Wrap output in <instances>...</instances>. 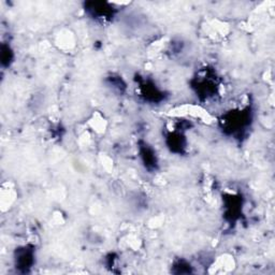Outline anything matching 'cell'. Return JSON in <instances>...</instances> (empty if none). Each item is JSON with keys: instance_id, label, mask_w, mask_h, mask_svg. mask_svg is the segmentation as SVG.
I'll use <instances>...</instances> for the list:
<instances>
[{"instance_id": "1", "label": "cell", "mask_w": 275, "mask_h": 275, "mask_svg": "<svg viewBox=\"0 0 275 275\" xmlns=\"http://www.w3.org/2000/svg\"><path fill=\"white\" fill-rule=\"evenodd\" d=\"M88 5L92 6V7H88L87 10L91 11V13L93 14V16L96 17V19H106L105 16L113 15L114 9H113V7L109 6V4L92 3V4H88Z\"/></svg>"}]
</instances>
